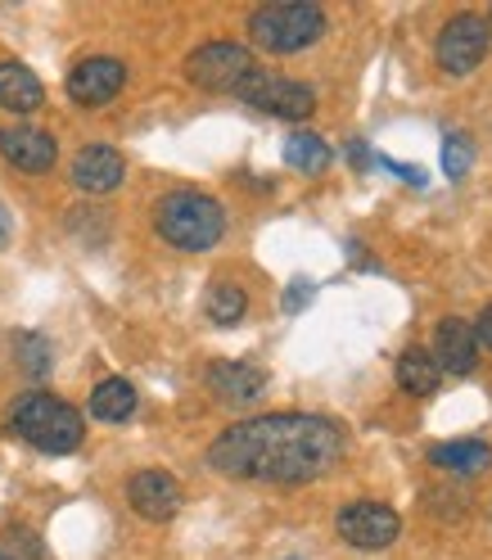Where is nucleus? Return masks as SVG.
<instances>
[{"instance_id": "f8f14e48", "label": "nucleus", "mask_w": 492, "mask_h": 560, "mask_svg": "<svg viewBox=\"0 0 492 560\" xmlns=\"http://www.w3.org/2000/svg\"><path fill=\"white\" fill-rule=\"evenodd\" d=\"M127 177V163L114 145H86L78 159H73V186L82 195H114Z\"/></svg>"}, {"instance_id": "ddd939ff", "label": "nucleus", "mask_w": 492, "mask_h": 560, "mask_svg": "<svg viewBox=\"0 0 492 560\" xmlns=\"http://www.w3.org/2000/svg\"><path fill=\"white\" fill-rule=\"evenodd\" d=\"M438 371H452V375H470L479 366V343H475V330L461 322V317H443L438 330H434V353Z\"/></svg>"}, {"instance_id": "1a4fd4ad", "label": "nucleus", "mask_w": 492, "mask_h": 560, "mask_svg": "<svg viewBox=\"0 0 492 560\" xmlns=\"http://www.w3.org/2000/svg\"><path fill=\"white\" fill-rule=\"evenodd\" d=\"M122 86H127V63L114 59V55H91L68 73V95H73L78 104H86V109L109 104Z\"/></svg>"}, {"instance_id": "20e7f679", "label": "nucleus", "mask_w": 492, "mask_h": 560, "mask_svg": "<svg viewBox=\"0 0 492 560\" xmlns=\"http://www.w3.org/2000/svg\"><path fill=\"white\" fill-rule=\"evenodd\" d=\"M249 37L267 55H298L326 37V10L307 0H280L249 14Z\"/></svg>"}, {"instance_id": "a211bd4d", "label": "nucleus", "mask_w": 492, "mask_h": 560, "mask_svg": "<svg viewBox=\"0 0 492 560\" xmlns=\"http://www.w3.org/2000/svg\"><path fill=\"white\" fill-rule=\"evenodd\" d=\"M136 411V389L127 380H99L95 389H91V416L104 420V425H122V420H131Z\"/></svg>"}, {"instance_id": "6ab92c4d", "label": "nucleus", "mask_w": 492, "mask_h": 560, "mask_svg": "<svg viewBox=\"0 0 492 560\" xmlns=\"http://www.w3.org/2000/svg\"><path fill=\"white\" fill-rule=\"evenodd\" d=\"M285 163L294 172H303V177H321V172L335 163V150L316 131H294L285 140Z\"/></svg>"}, {"instance_id": "2eb2a0df", "label": "nucleus", "mask_w": 492, "mask_h": 560, "mask_svg": "<svg viewBox=\"0 0 492 560\" xmlns=\"http://www.w3.org/2000/svg\"><path fill=\"white\" fill-rule=\"evenodd\" d=\"M0 104H5L10 114H32V109H42L46 104V86L27 63L5 59L0 63Z\"/></svg>"}, {"instance_id": "a878e982", "label": "nucleus", "mask_w": 492, "mask_h": 560, "mask_svg": "<svg viewBox=\"0 0 492 560\" xmlns=\"http://www.w3.org/2000/svg\"><path fill=\"white\" fill-rule=\"evenodd\" d=\"M0 560H14V556H5V551H0Z\"/></svg>"}, {"instance_id": "aec40b11", "label": "nucleus", "mask_w": 492, "mask_h": 560, "mask_svg": "<svg viewBox=\"0 0 492 560\" xmlns=\"http://www.w3.org/2000/svg\"><path fill=\"white\" fill-rule=\"evenodd\" d=\"M208 322L213 326H235L244 317V307H249V294H244L239 285H231V280H222V285L208 290Z\"/></svg>"}, {"instance_id": "39448f33", "label": "nucleus", "mask_w": 492, "mask_h": 560, "mask_svg": "<svg viewBox=\"0 0 492 560\" xmlns=\"http://www.w3.org/2000/svg\"><path fill=\"white\" fill-rule=\"evenodd\" d=\"M254 73V50L239 42H203L186 55V78L199 91H239Z\"/></svg>"}, {"instance_id": "f257e3e1", "label": "nucleus", "mask_w": 492, "mask_h": 560, "mask_svg": "<svg viewBox=\"0 0 492 560\" xmlns=\"http://www.w3.org/2000/svg\"><path fill=\"white\" fill-rule=\"evenodd\" d=\"M343 430L330 416L271 411L222 430L208 466L249 483H312L343 462Z\"/></svg>"}, {"instance_id": "bb28decb", "label": "nucleus", "mask_w": 492, "mask_h": 560, "mask_svg": "<svg viewBox=\"0 0 492 560\" xmlns=\"http://www.w3.org/2000/svg\"><path fill=\"white\" fill-rule=\"evenodd\" d=\"M488 32H492V23H488Z\"/></svg>"}, {"instance_id": "dca6fc26", "label": "nucleus", "mask_w": 492, "mask_h": 560, "mask_svg": "<svg viewBox=\"0 0 492 560\" xmlns=\"http://www.w3.org/2000/svg\"><path fill=\"white\" fill-rule=\"evenodd\" d=\"M430 466L452 470V475H483V470H492V447L479 439L438 443V447H430Z\"/></svg>"}, {"instance_id": "9d476101", "label": "nucleus", "mask_w": 492, "mask_h": 560, "mask_svg": "<svg viewBox=\"0 0 492 560\" xmlns=\"http://www.w3.org/2000/svg\"><path fill=\"white\" fill-rule=\"evenodd\" d=\"M127 502H131V511H136L140 520L167 524L172 515L181 511L186 493H181L177 475H167V470H140V475H131V483H127Z\"/></svg>"}, {"instance_id": "6e6552de", "label": "nucleus", "mask_w": 492, "mask_h": 560, "mask_svg": "<svg viewBox=\"0 0 492 560\" xmlns=\"http://www.w3.org/2000/svg\"><path fill=\"white\" fill-rule=\"evenodd\" d=\"M335 529L348 547L379 551V547H394V538L402 534V520H398L394 506H384V502H348L335 520Z\"/></svg>"}, {"instance_id": "412c9836", "label": "nucleus", "mask_w": 492, "mask_h": 560, "mask_svg": "<svg viewBox=\"0 0 492 560\" xmlns=\"http://www.w3.org/2000/svg\"><path fill=\"white\" fill-rule=\"evenodd\" d=\"M14 353H19V366L32 375V380H42V375H50V362H55V353H50V343L42 339V335H19V343H14Z\"/></svg>"}, {"instance_id": "4be33fe9", "label": "nucleus", "mask_w": 492, "mask_h": 560, "mask_svg": "<svg viewBox=\"0 0 492 560\" xmlns=\"http://www.w3.org/2000/svg\"><path fill=\"white\" fill-rule=\"evenodd\" d=\"M475 163V145H470V136H447L443 140V167H447V177H466Z\"/></svg>"}, {"instance_id": "393cba45", "label": "nucleus", "mask_w": 492, "mask_h": 560, "mask_svg": "<svg viewBox=\"0 0 492 560\" xmlns=\"http://www.w3.org/2000/svg\"><path fill=\"white\" fill-rule=\"evenodd\" d=\"M10 235H14V222H10V208L0 203V249H5L10 244Z\"/></svg>"}, {"instance_id": "f03ea898", "label": "nucleus", "mask_w": 492, "mask_h": 560, "mask_svg": "<svg viewBox=\"0 0 492 560\" xmlns=\"http://www.w3.org/2000/svg\"><path fill=\"white\" fill-rule=\"evenodd\" d=\"M10 430L23 443L50 452V457H68V452H78L82 439H86L82 411L73 402H63L59 394H46V389H32V394H19L14 398Z\"/></svg>"}, {"instance_id": "f3484780", "label": "nucleus", "mask_w": 492, "mask_h": 560, "mask_svg": "<svg viewBox=\"0 0 492 560\" xmlns=\"http://www.w3.org/2000/svg\"><path fill=\"white\" fill-rule=\"evenodd\" d=\"M394 371H398V389L411 394V398H430L438 389V380H443L438 362L425 353V348H407Z\"/></svg>"}, {"instance_id": "5701e85b", "label": "nucleus", "mask_w": 492, "mask_h": 560, "mask_svg": "<svg viewBox=\"0 0 492 560\" xmlns=\"http://www.w3.org/2000/svg\"><path fill=\"white\" fill-rule=\"evenodd\" d=\"M470 330H475V343H479V348H488V353H492V303L479 312V322H475Z\"/></svg>"}, {"instance_id": "0eeeda50", "label": "nucleus", "mask_w": 492, "mask_h": 560, "mask_svg": "<svg viewBox=\"0 0 492 560\" xmlns=\"http://www.w3.org/2000/svg\"><path fill=\"white\" fill-rule=\"evenodd\" d=\"M488 42H492V32H488V19L483 14H452L438 32V42H434V55H438V68L447 78H466L475 73V68L488 59Z\"/></svg>"}, {"instance_id": "9b49d317", "label": "nucleus", "mask_w": 492, "mask_h": 560, "mask_svg": "<svg viewBox=\"0 0 492 560\" xmlns=\"http://www.w3.org/2000/svg\"><path fill=\"white\" fill-rule=\"evenodd\" d=\"M0 154L19 172H50L59 159V145L42 127H0Z\"/></svg>"}, {"instance_id": "423d86ee", "label": "nucleus", "mask_w": 492, "mask_h": 560, "mask_svg": "<svg viewBox=\"0 0 492 560\" xmlns=\"http://www.w3.org/2000/svg\"><path fill=\"white\" fill-rule=\"evenodd\" d=\"M244 104H254L258 114H271V118H285V122H303L312 118L316 109V91L285 78V73H262V68H254L249 78H244V86L235 91Z\"/></svg>"}, {"instance_id": "b1692460", "label": "nucleus", "mask_w": 492, "mask_h": 560, "mask_svg": "<svg viewBox=\"0 0 492 560\" xmlns=\"http://www.w3.org/2000/svg\"><path fill=\"white\" fill-rule=\"evenodd\" d=\"M307 294H312V285H303V280H298V285H290V299H285V312H298V307L307 303Z\"/></svg>"}, {"instance_id": "4468645a", "label": "nucleus", "mask_w": 492, "mask_h": 560, "mask_svg": "<svg viewBox=\"0 0 492 560\" xmlns=\"http://www.w3.org/2000/svg\"><path fill=\"white\" fill-rule=\"evenodd\" d=\"M208 389H213L222 402L244 407V402H254L267 389V375L258 366H249V362H213L208 366Z\"/></svg>"}, {"instance_id": "7ed1b4c3", "label": "nucleus", "mask_w": 492, "mask_h": 560, "mask_svg": "<svg viewBox=\"0 0 492 560\" xmlns=\"http://www.w3.org/2000/svg\"><path fill=\"white\" fill-rule=\"evenodd\" d=\"M154 231L172 249L203 254L226 235V208L203 190H172L154 208Z\"/></svg>"}]
</instances>
